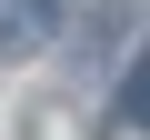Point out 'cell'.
<instances>
[{"mask_svg": "<svg viewBox=\"0 0 150 140\" xmlns=\"http://www.w3.org/2000/svg\"><path fill=\"white\" fill-rule=\"evenodd\" d=\"M130 120L150 130V70H130Z\"/></svg>", "mask_w": 150, "mask_h": 140, "instance_id": "7a4b0ae2", "label": "cell"}, {"mask_svg": "<svg viewBox=\"0 0 150 140\" xmlns=\"http://www.w3.org/2000/svg\"><path fill=\"white\" fill-rule=\"evenodd\" d=\"M0 30H10V60H20V50H40V40L60 30V0H10V20H0Z\"/></svg>", "mask_w": 150, "mask_h": 140, "instance_id": "6da1fadb", "label": "cell"}]
</instances>
